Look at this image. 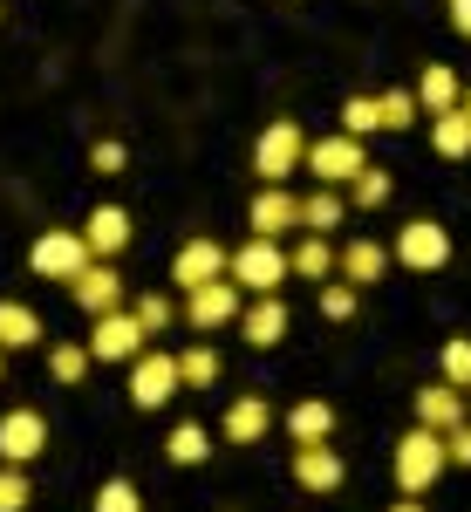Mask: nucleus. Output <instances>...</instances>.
Wrapping results in <instances>:
<instances>
[{"instance_id": "1", "label": "nucleus", "mask_w": 471, "mask_h": 512, "mask_svg": "<svg viewBox=\"0 0 471 512\" xmlns=\"http://www.w3.org/2000/svg\"><path fill=\"white\" fill-rule=\"evenodd\" d=\"M444 465H451V451H444V431L417 424L410 437H396V492H403V499H424L437 478H444Z\"/></svg>"}, {"instance_id": "16", "label": "nucleus", "mask_w": 471, "mask_h": 512, "mask_svg": "<svg viewBox=\"0 0 471 512\" xmlns=\"http://www.w3.org/2000/svg\"><path fill=\"white\" fill-rule=\"evenodd\" d=\"M239 335H246L253 349H274L280 335H287V301H280V294H260V301H246V308H239Z\"/></svg>"}, {"instance_id": "19", "label": "nucleus", "mask_w": 471, "mask_h": 512, "mask_svg": "<svg viewBox=\"0 0 471 512\" xmlns=\"http://www.w3.org/2000/svg\"><path fill=\"white\" fill-rule=\"evenodd\" d=\"M267 424H274V417H267V396H239L233 410H226V424H219V437H226V444H260Z\"/></svg>"}, {"instance_id": "22", "label": "nucleus", "mask_w": 471, "mask_h": 512, "mask_svg": "<svg viewBox=\"0 0 471 512\" xmlns=\"http://www.w3.org/2000/svg\"><path fill=\"white\" fill-rule=\"evenodd\" d=\"M294 274H308L314 287H321L328 274H342V253L328 246V233H308L301 246H294Z\"/></svg>"}, {"instance_id": "28", "label": "nucleus", "mask_w": 471, "mask_h": 512, "mask_svg": "<svg viewBox=\"0 0 471 512\" xmlns=\"http://www.w3.org/2000/svg\"><path fill=\"white\" fill-rule=\"evenodd\" d=\"M178 376H185L192 390H212V383H219V349H212V342L185 349V355H178Z\"/></svg>"}, {"instance_id": "25", "label": "nucleus", "mask_w": 471, "mask_h": 512, "mask_svg": "<svg viewBox=\"0 0 471 512\" xmlns=\"http://www.w3.org/2000/svg\"><path fill=\"white\" fill-rule=\"evenodd\" d=\"M342 219H349V198L335 192V185H321L314 198H301V226H308V233H328V226H342Z\"/></svg>"}, {"instance_id": "24", "label": "nucleus", "mask_w": 471, "mask_h": 512, "mask_svg": "<svg viewBox=\"0 0 471 512\" xmlns=\"http://www.w3.org/2000/svg\"><path fill=\"white\" fill-rule=\"evenodd\" d=\"M431 144H437V158H471V117L465 110H437Z\"/></svg>"}, {"instance_id": "42", "label": "nucleus", "mask_w": 471, "mask_h": 512, "mask_svg": "<svg viewBox=\"0 0 471 512\" xmlns=\"http://www.w3.org/2000/svg\"><path fill=\"white\" fill-rule=\"evenodd\" d=\"M0 369H7V349H0Z\"/></svg>"}, {"instance_id": "18", "label": "nucleus", "mask_w": 471, "mask_h": 512, "mask_svg": "<svg viewBox=\"0 0 471 512\" xmlns=\"http://www.w3.org/2000/svg\"><path fill=\"white\" fill-rule=\"evenodd\" d=\"M390 246H376V239H349L342 246V280H355V287H376V280L390 274Z\"/></svg>"}, {"instance_id": "37", "label": "nucleus", "mask_w": 471, "mask_h": 512, "mask_svg": "<svg viewBox=\"0 0 471 512\" xmlns=\"http://www.w3.org/2000/svg\"><path fill=\"white\" fill-rule=\"evenodd\" d=\"M89 171H103V178H117V171H130V151H123L117 137H103V144L89 151Z\"/></svg>"}, {"instance_id": "21", "label": "nucleus", "mask_w": 471, "mask_h": 512, "mask_svg": "<svg viewBox=\"0 0 471 512\" xmlns=\"http://www.w3.org/2000/svg\"><path fill=\"white\" fill-rule=\"evenodd\" d=\"M328 431H335V410H328L321 396H308V403L287 410V437H294V444H328Z\"/></svg>"}, {"instance_id": "34", "label": "nucleus", "mask_w": 471, "mask_h": 512, "mask_svg": "<svg viewBox=\"0 0 471 512\" xmlns=\"http://www.w3.org/2000/svg\"><path fill=\"white\" fill-rule=\"evenodd\" d=\"M444 383H458V390L471 396V342H465V335L444 342Z\"/></svg>"}, {"instance_id": "11", "label": "nucleus", "mask_w": 471, "mask_h": 512, "mask_svg": "<svg viewBox=\"0 0 471 512\" xmlns=\"http://www.w3.org/2000/svg\"><path fill=\"white\" fill-rule=\"evenodd\" d=\"M48 451V417L41 410H7L0 417V465H28Z\"/></svg>"}, {"instance_id": "26", "label": "nucleus", "mask_w": 471, "mask_h": 512, "mask_svg": "<svg viewBox=\"0 0 471 512\" xmlns=\"http://www.w3.org/2000/svg\"><path fill=\"white\" fill-rule=\"evenodd\" d=\"M164 458H171V465H205V458H212V431H205V424H178V431L164 437Z\"/></svg>"}, {"instance_id": "35", "label": "nucleus", "mask_w": 471, "mask_h": 512, "mask_svg": "<svg viewBox=\"0 0 471 512\" xmlns=\"http://www.w3.org/2000/svg\"><path fill=\"white\" fill-rule=\"evenodd\" d=\"M321 315H328V321H349L355 315V280H321Z\"/></svg>"}, {"instance_id": "4", "label": "nucleus", "mask_w": 471, "mask_h": 512, "mask_svg": "<svg viewBox=\"0 0 471 512\" xmlns=\"http://www.w3.org/2000/svg\"><path fill=\"white\" fill-rule=\"evenodd\" d=\"M144 349H151V335H144V321L130 315V308H110V315H96V328H89V355L96 362H137Z\"/></svg>"}, {"instance_id": "20", "label": "nucleus", "mask_w": 471, "mask_h": 512, "mask_svg": "<svg viewBox=\"0 0 471 512\" xmlns=\"http://www.w3.org/2000/svg\"><path fill=\"white\" fill-rule=\"evenodd\" d=\"M41 342V315L28 308V301H0V349H35Z\"/></svg>"}, {"instance_id": "32", "label": "nucleus", "mask_w": 471, "mask_h": 512, "mask_svg": "<svg viewBox=\"0 0 471 512\" xmlns=\"http://www.w3.org/2000/svg\"><path fill=\"white\" fill-rule=\"evenodd\" d=\"M130 315L144 321V335H164V328H171V321H178V308H171V301H164V294H137V301H130Z\"/></svg>"}, {"instance_id": "30", "label": "nucleus", "mask_w": 471, "mask_h": 512, "mask_svg": "<svg viewBox=\"0 0 471 512\" xmlns=\"http://www.w3.org/2000/svg\"><path fill=\"white\" fill-rule=\"evenodd\" d=\"M390 192H396V178L369 164V171H362V178L349 185V205H362V212H376V205H390Z\"/></svg>"}, {"instance_id": "3", "label": "nucleus", "mask_w": 471, "mask_h": 512, "mask_svg": "<svg viewBox=\"0 0 471 512\" xmlns=\"http://www.w3.org/2000/svg\"><path fill=\"white\" fill-rule=\"evenodd\" d=\"M233 280L246 287V294H280V280H294V253L280 246V239H246L233 253Z\"/></svg>"}, {"instance_id": "6", "label": "nucleus", "mask_w": 471, "mask_h": 512, "mask_svg": "<svg viewBox=\"0 0 471 512\" xmlns=\"http://www.w3.org/2000/svg\"><path fill=\"white\" fill-rule=\"evenodd\" d=\"M396 267H410V274H437L444 260H451V233L437 226V219H410L403 233H396Z\"/></svg>"}, {"instance_id": "12", "label": "nucleus", "mask_w": 471, "mask_h": 512, "mask_svg": "<svg viewBox=\"0 0 471 512\" xmlns=\"http://www.w3.org/2000/svg\"><path fill=\"white\" fill-rule=\"evenodd\" d=\"M69 294H76L82 315L96 321V315H110V308H123V274L110 267V260H89V267L69 280Z\"/></svg>"}, {"instance_id": "41", "label": "nucleus", "mask_w": 471, "mask_h": 512, "mask_svg": "<svg viewBox=\"0 0 471 512\" xmlns=\"http://www.w3.org/2000/svg\"><path fill=\"white\" fill-rule=\"evenodd\" d=\"M458 110H465V117H471V89H465V103H458Z\"/></svg>"}, {"instance_id": "15", "label": "nucleus", "mask_w": 471, "mask_h": 512, "mask_svg": "<svg viewBox=\"0 0 471 512\" xmlns=\"http://www.w3.org/2000/svg\"><path fill=\"white\" fill-rule=\"evenodd\" d=\"M471 417V396L458 383H424L417 390V424H431V431H451V424H465Z\"/></svg>"}, {"instance_id": "33", "label": "nucleus", "mask_w": 471, "mask_h": 512, "mask_svg": "<svg viewBox=\"0 0 471 512\" xmlns=\"http://www.w3.org/2000/svg\"><path fill=\"white\" fill-rule=\"evenodd\" d=\"M28 499H35L28 472L21 465H0V512H28Z\"/></svg>"}, {"instance_id": "31", "label": "nucleus", "mask_w": 471, "mask_h": 512, "mask_svg": "<svg viewBox=\"0 0 471 512\" xmlns=\"http://www.w3.org/2000/svg\"><path fill=\"white\" fill-rule=\"evenodd\" d=\"M342 130H349V137L383 130V103H376V96H349V103H342Z\"/></svg>"}, {"instance_id": "40", "label": "nucleus", "mask_w": 471, "mask_h": 512, "mask_svg": "<svg viewBox=\"0 0 471 512\" xmlns=\"http://www.w3.org/2000/svg\"><path fill=\"white\" fill-rule=\"evenodd\" d=\"M390 512H431V506H424V499H396Z\"/></svg>"}, {"instance_id": "27", "label": "nucleus", "mask_w": 471, "mask_h": 512, "mask_svg": "<svg viewBox=\"0 0 471 512\" xmlns=\"http://www.w3.org/2000/svg\"><path fill=\"white\" fill-rule=\"evenodd\" d=\"M89 362H96V355H89V342H55V349H48V376H55V383H82V376H89Z\"/></svg>"}, {"instance_id": "17", "label": "nucleus", "mask_w": 471, "mask_h": 512, "mask_svg": "<svg viewBox=\"0 0 471 512\" xmlns=\"http://www.w3.org/2000/svg\"><path fill=\"white\" fill-rule=\"evenodd\" d=\"M82 239H89L96 260H117L123 246H130V212H123V205H96L89 226H82Z\"/></svg>"}, {"instance_id": "13", "label": "nucleus", "mask_w": 471, "mask_h": 512, "mask_svg": "<svg viewBox=\"0 0 471 512\" xmlns=\"http://www.w3.org/2000/svg\"><path fill=\"white\" fill-rule=\"evenodd\" d=\"M246 226L260 239H280V233H294L301 226V198L287 192V185H260V198L246 205Z\"/></svg>"}, {"instance_id": "36", "label": "nucleus", "mask_w": 471, "mask_h": 512, "mask_svg": "<svg viewBox=\"0 0 471 512\" xmlns=\"http://www.w3.org/2000/svg\"><path fill=\"white\" fill-rule=\"evenodd\" d=\"M96 512H144V499H137V485H130V478H110V485L96 492Z\"/></svg>"}, {"instance_id": "9", "label": "nucleus", "mask_w": 471, "mask_h": 512, "mask_svg": "<svg viewBox=\"0 0 471 512\" xmlns=\"http://www.w3.org/2000/svg\"><path fill=\"white\" fill-rule=\"evenodd\" d=\"M89 260H96V253H89L82 233H41L35 246H28V267H35L41 280H76Z\"/></svg>"}, {"instance_id": "2", "label": "nucleus", "mask_w": 471, "mask_h": 512, "mask_svg": "<svg viewBox=\"0 0 471 512\" xmlns=\"http://www.w3.org/2000/svg\"><path fill=\"white\" fill-rule=\"evenodd\" d=\"M301 164H308V130H301L294 117L267 123L260 144H253V171H260V185H287Z\"/></svg>"}, {"instance_id": "39", "label": "nucleus", "mask_w": 471, "mask_h": 512, "mask_svg": "<svg viewBox=\"0 0 471 512\" xmlns=\"http://www.w3.org/2000/svg\"><path fill=\"white\" fill-rule=\"evenodd\" d=\"M451 28H458V35H471V0H451Z\"/></svg>"}, {"instance_id": "23", "label": "nucleus", "mask_w": 471, "mask_h": 512, "mask_svg": "<svg viewBox=\"0 0 471 512\" xmlns=\"http://www.w3.org/2000/svg\"><path fill=\"white\" fill-rule=\"evenodd\" d=\"M417 103L437 117V110H458V103H465V89H458V76H451L444 62H431V69L417 76Z\"/></svg>"}, {"instance_id": "14", "label": "nucleus", "mask_w": 471, "mask_h": 512, "mask_svg": "<svg viewBox=\"0 0 471 512\" xmlns=\"http://www.w3.org/2000/svg\"><path fill=\"white\" fill-rule=\"evenodd\" d=\"M294 478H301V492H342L349 465L328 444H294Z\"/></svg>"}, {"instance_id": "5", "label": "nucleus", "mask_w": 471, "mask_h": 512, "mask_svg": "<svg viewBox=\"0 0 471 512\" xmlns=\"http://www.w3.org/2000/svg\"><path fill=\"white\" fill-rule=\"evenodd\" d=\"M185 390V376H178V355H164V349H144L137 362H130V403L137 410H164L171 396Z\"/></svg>"}, {"instance_id": "10", "label": "nucleus", "mask_w": 471, "mask_h": 512, "mask_svg": "<svg viewBox=\"0 0 471 512\" xmlns=\"http://www.w3.org/2000/svg\"><path fill=\"white\" fill-rule=\"evenodd\" d=\"M233 274V253L219 246V239H185L178 246V260H171V280L192 294V287H205V280H226Z\"/></svg>"}, {"instance_id": "8", "label": "nucleus", "mask_w": 471, "mask_h": 512, "mask_svg": "<svg viewBox=\"0 0 471 512\" xmlns=\"http://www.w3.org/2000/svg\"><path fill=\"white\" fill-rule=\"evenodd\" d=\"M239 280H205V287H192L185 294V328H198V335H212V328H226V321H239Z\"/></svg>"}, {"instance_id": "29", "label": "nucleus", "mask_w": 471, "mask_h": 512, "mask_svg": "<svg viewBox=\"0 0 471 512\" xmlns=\"http://www.w3.org/2000/svg\"><path fill=\"white\" fill-rule=\"evenodd\" d=\"M376 103H383V130H410V123L424 117V103H417V89H383Z\"/></svg>"}, {"instance_id": "7", "label": "nucleus", "mask_w": 471, "mask_h": 512, "mask_svg": "<svg viewBox=\"0 0 471 512\" xmlns=\"http://www.w3.org/2000/svg\"><path fill=\"white\" fill-rule=\"evenodd\" d=\"M308 171L321 178V185H355V178L369 171V158H362V137H349V130H335V137H321V144H308Z\"/></svg>"}, {"instance_id": "38", "label": "nucleus", "mask_w": 471, "mask_h": 512, "mask_svg": "<svg viewBox=\"0 0 471 512\" xmlns=\"http://www.w3.org/2000/svg\"><path fill=\"white\" fill-rule=\"evenodd\" d=\"M444 451H451V465H471V417L444 431Z\"/></svg>"}]
</instances>
